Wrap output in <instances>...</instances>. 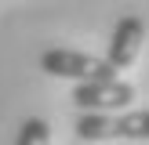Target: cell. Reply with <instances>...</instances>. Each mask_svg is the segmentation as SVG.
I'll use <instances>...</instances> for the list:
<instances>
[{
  "label": "cell",
  "mask_w": 149,
  "mask_h": 145,
  "mask_svg": "<svg viewBox=\"0 0 149 145\" xmlns=\"http://www.w3.org/2000/svg\"><path fill=\"white\" fill-rule=\"evenodd\" d=\"M40 69L51 76H65V80H109L116 76V65L109 58H95L84 51H69V47H51L40 55Z\"/></svg>",
  "instance_id": "obj_2"
},
{
  "label": "cell",
  "mask_w": 149,
  "mask_h": 145,
  "mask_svg": "<svg viewBox=\"0 0 149 145\" xmlns=\"http://www.w3.org/2000/svg\"><path fill=\"white\" fill-rule=\"evenodd\" d=\"M73 102H77L80 109H124L135 102V87L127 84V80H80L77 87H73Z\"/></svg>",
  "instance_id": "obj_3"
},
{
  "label": "cell",
  "mask_w": 149,
  "mask_h": 145,
  "mask_svg": "<svg viewBox=\"0 0 149 145\" xmlns=\"http://www.w3.org/2000/svg\"><path fill=\"white\" fill-rule=\"evenodd\" d=\"M47 138H51L47 120H40V116H29V120L18 127V138H15V145H47Z\"/></svg>",
  "instance_id": "obj_5"
},
{
  "label": "cell",
  "mask_w": 149,
  "mask_h": 145,
  "mask_svg": "<svg viewBox=\"0 0 149 145\" xmlns=\"http://www.w3.org/2000/svg\"><path fill=\"white\" fill-rule=\"evenodd\" d=\"M142 36H146V22L138 14H124L113 29V40H109L106 58L116 65V69H127L131 62L138 58V47H142Z\"/></svg>",
  "instance_id": "obj_4"
},
{
  "label": "cell",
  "mask_w": 149,
  "mask_h": 145,
  "mask_svg": "<svg viewBox=\"0 0 149 145\" xmlns=\"http://www.w3.org/2000/svg\"><path fill=\"white\" fill-rule=\"evenodd\" d=\"M77 134L84 142H109V138L146 142L149 138V109H135V113H124V116H106L102 109H87L77 120Z\"/></svg>",
  "instance_id": "obj_1"
}]
</instances>
